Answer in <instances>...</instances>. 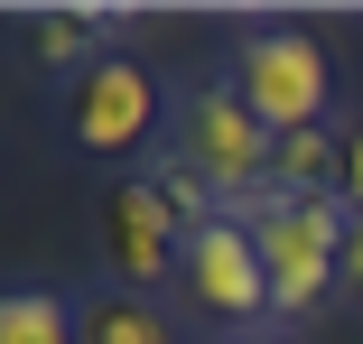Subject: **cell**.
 Wrapping results in <instances>:
<instances>
[{
    "instance_id": "10",
    "label": "cell",
    "mask_w": 363,
    "mask_h": 344,
    "mask_svg": "<svg viewBox=\"0 0 363 344\" xmlns=\"http://www.w3.org/2000/svg\"><path fill=\"white\" fill-rule=\"evenodd\" d=\"M38 47H47V65H56V75H84V19H56V10H38Z\"/></svg>"
},
{
    "instance_id": "1",
    "label": "cell",
    "mask_w": 363,
    "mask_h": 344,
    "mask_svg": "<svg viewBox=\"0 0 363 344\" xmlns=\"http://www.w3.org/2000/svg\"><path fill=\"white\" fill-rule=\"evenodd\" d=\"M242 224L270 270V316H308L326 289H345V233H354L345 195H261Z\"/></svg>"
},
{
    "instance_id": "4",
    "label": "cell",
    "mask_w": 363,
    "mask_h": 344,
    "mask_svg": "<svg viewBox=\"0 0 363 344\" xmlns=\"http://www.w3.org/2000/svg\"><path fill=\"white\" fill-rule=\"evenodd\" d=\"M65 130H75V149H94V159H130L159 130L150 65H140V56H94L75 75V93H65Z\"/></svg>"
},
{
    "instance_id": "8",
    "label": "cell",
    "mask_w": 363,
    "mask_h": 344,
    "mask_svg": "<svg viewBox=\"0 0 363 344\" xmlns=\"http://www.w3.org/2000/svg\"><path fill=\"white\" fill-rule=\"evenodd\" d=\"M0 344H84V307H65L56 289H10L0 298Z\"/></svg>"
},
{
    "instance_id": "13",
    "label": "cell",
    "mask_w": 363,
    "mask_h": 344,
    "mask_svg": "<svg viewBox=\"0 0 363 344\" xmlns=\"http://www.w3.org/2000/svg\"><path fill=\"white\" fill-rule=\"evenodd\" d=\"M252 344H279V335H252Z\"/></svg>"
},
{
    "instance_id": "5",
    "label": "cell",
    "mask_w": 363,
    "mask_h": 344,
    "mask_svg": "<svg viewBox=\"0 0 363 344\" xmlns=\"http://www.w3.org/2000/svg\"><path fill=\"white\" fill-rule=\"evenodd\" d=\"M177 270H186V298H196L205 316H224V326L270 316V270H261V242H252V224H242V214L196 224V233H186V251H177Z\"/></svg>"
},
{
    "instance_id": "11",
    "label": "cell",
    "mask_w": 363,
    "mask_h": 344,
    "mask_svg": "<svg viewBox=\"0 0 363 344\" xmlns=\"http://www.w3.org/2000/svg\"><path fill=\"white\" fill-rule=\"evenodd\" d=\"M345 298H363V214H354V233H345Z\"/></svg>"
},
{
    "instance_id": "9",
    "label": "cell",
    "mask_w": 363,
    "mask_h": 344,
    "mask_svg": "<svg viewBox=\"0 0 363 344\" xmlns=\"http://www.w3.org/2000/svg\"><path fill=\"white\" fill-rule=\"evenodd\" d=\"M84 344H177V335L140 289H103V298H84Z\"/></svg>"
},
{
    "instance_id": "3",
    "label": "cell",
    "mask_w": 363,
    "mask_h": 344,
    "mask_svg": "<svg viewBox=\"0 0 363 344\" xmlns=\"http://www.w3.org/2000/svg\"><path fill=\"white\" fill-rule=\"evenodd\" d=\"M233 93L252 103L270 140H298V130L326 121V47L308 28H252L233 47Z\"/></svg>"
},
{
    "instance_id": "6",
    "label": "cell",
    "mask_w": 363,
    "mask_h": 344,
    "mask_svg": "<svg viewBox=\"0 0 363 344\" xmlns=\"http://www.w3.org/2000/svg\"><path fill=\"white\" fill-rule=\"evenodd\" d=\"M103 251H112L121 280L140 289V280H159V270H177L186 224H177V205L159 186H121V195H103Z\"/></svg>"
},
{
    "instance_id": "2",
    "label": "cell",
    "mask_w": 363,
    "mask_h": 344,
    "mask_svg": "<svg viewBox=\"0 0 363 344\" xmlns=\"http://www.w3.org/2000/svg\"><path fill=\"white\" fill-rule=\"evenodd\" d=\"M177 159L214 186V205H224V214H252V205L270 195L279 140L252 121V103H242L233 84H214V93H196V103L177 112Z\"/></svg>"
},
{
    "instance_id": "7",
    "label": "cell",
    "mask_w": 363,
    "mask_h": 344,
    "mask_svg": "<svg viewBox=\"0 0 363 344\" xmlns=\"http://www.w3.org/2000/svg\"><path fill=\"white\" fill-rule=\"evenodd\" d=\"M270 195H345V140H335V130H298V140H279Z\"/></svg>"
},
{
    "instance_id": "12",
    "label": "cell",
    "mask_w": 363,
    "mask_h": 344,
    "mask_svg": "<svg viewBox=\"0 0 363 344\" xmlns=\"http://www.w3.org/2000/svg\"><path fill=\"white\" fill-rule=\"evenodd\" d=\"M345 195H354V205H363V121H354V130H345Z\"/></svg>"
}]
</instances>
